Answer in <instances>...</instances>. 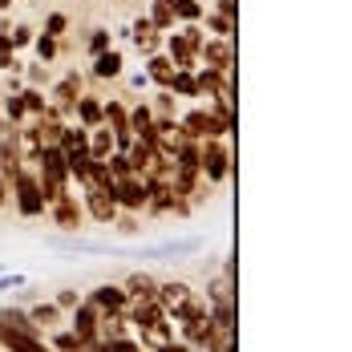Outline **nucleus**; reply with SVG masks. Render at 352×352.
Here are the masks:
<instances>
[{
    "mask_svg": "<svg viewBox=\"0 0 352 352\" xmlns=\"http://www.w3.org/2000/svg\"><path fill=\"white\" fill-rule=\"evenodd\" d=\"M134 320L142 324V336H150L154 344H166V340H170V316L162 312L158 300H138Z\"/></svg>",
    "mask_w": 352,
    "mask_h": 352,
    "instance_id": "f257e3e1",
    "label": "nucleus"
},
{
    "mask_svg": "<svg viewBox=\"0 0 352 352\" xmlns=\"http://www.w3.org/2000/svg\"><path fill=\"white\" fill-rule=\"evenodd\" d=\"M12 186H16V207H21V214H41L45 211V195H41V182H36L33 175H25V170H16L12 175Z\"/></svg>",
    "mask_w": 352,
    "mask_h": 352,
    "instance_id": "f03ea898",
    "label": "nucleus"
},
{
    "mask_svg": "<svg viewBox=\"0 0 352 352\" xmlns=\"http://www.w3.org/2000/svg\"><path fill=\"white\" fill-rule=\"evenodd\" d=\"M98 320H102V312H98L89 300H85V304H77V308H73V336H77L81 344H85V340H94V336H98Z\"/></svg>",
    "mask_w": 352,
    "mask_h": 352,
    "instance_id": "7ed1b4c3",
    "label": "nucleus"
},
{
    "mask_svg": "<svg viewBox=\"0 0 352 352\" xmlns=\"http://www.w3.org/2000/svg\"><path fill=\"white\" fill-rule=\"evenodd\" d=\"M126 287H113V283H102L94 296H89V304L98 308V312H113V316H122V308H126Z\"/></svg>",
    "mask_w": 352,
    "mask_h": 352,
    "instance_id": "20e7f679",
    "label": "nucleus"
},
{
    "mask_svg": "<svg viewBox=\"0 0 352 352\" xmlns=\"http://www.w3.org/2000/svg\"><path fill=\"white\" fill-rule=\"evenodd\" d=\"M182 126H186V134H195V138H211V134H223V130H227V126H223L214 113H207V109L186 113V118H182Z\"/></svg>",
    "mask_w": 352,
    "mask_h": 352,
    "instance_id": "39448f33",
    "label": "nucleus"
},
{
    "mask_svg": "<svg viewBox=\"0 0 352 352\" xmlns=\"http://www.w3.org/2000/svg\"><path fill=\"white\" fill-rule=\"evenodd\" d=\"M0 349L4 352H49V344L41 336H25V332H12V328H0Z\"/></svg>",
    "mask_w": 352,
    "mask_h": 352,
    "instance_id": "423d86ee",
    "label": "nucleus"
},
{
    "mask_svg": "<svg viewBox=\"0 0 352 352\" xmlns=\"http://www.w3.org/2000/svg\"><path fill=\"white\" fill-rule=\"evenodd\" d=\"M199 166L207 170L211 182H223V178H227V150H223V146H214V142H207V150H203Z\"/></svg>",
    "mask_w": 352,
    "mask_h": 352,
    "instance_id": "0eeeda50",
    "label": "nucleus"
},
{
    "mask_svg": "<svg viewBox=\"0 0 352 352\" xmlns=\"http://www.w3.org/2000/svg\"><path fill=\"white\" fill-rule=\"evenodd\" d=\"M118 203H122V207H130V211H134V207H142V203H146V182H142V178H118Z\"/></svg>",
    "mask_w": 352,
    "mask_h": 352,
    "instance_id": "6e6552de",
    "label": "nucleus"
},
{
    "mask_svg": "<svg viewBox=\"0 0 352 352\" xmlns=\"http://www.w3.org/2000/svg\"><path fill=\"white\" fill-rule=\"evenodd\" d=\"M0 328L25 332V336H41V324H33L29 312H21V308H0Z\"/></svg>",
    "mask_w": 352,
    "mask_h": 352,
    "instance_id": "1a4fd4ad",
    "label": "nucleus"
},
{
    "mask_svg": "<svg viewBox=\"0 0 352 352\" xmlns=\"http://www.w3.org/2000/svg\"><path fill=\"white\" fill-rule=\"evenodd\" d=\"M199 49H203L207 69H227L231 65V45L227 41H211V45H199Z\"/></svg>",
    "mask_w": 352,
    "mask_h": 352,
    "instance_id": "9d476101",
    "label": "nucleus"
},
{
    "mask_svg": "<svg viewBox=\"0 0 352 352\" xmlns=\"http://www.w3.org/2000/svg\"><path fill=\"white\" fill-rule=\"evenodd\" d=\"M89 211H94V219H98V223H109V219L118 214V203H113L109 195H102L98 186H89Z\"/></svg>",
    "mask_w": 352,
    "mask_h": 352,
    "instance_id": "9b49d317",
    "label": "nucleus"
},
{
    "mask_svg": "<svg viewBox=\"0 0 352 352\" xmlns=\"http://www.w3.org/2000/svg\"><path fill=\"white\" fill-rule=\"evenodd\" d=\"M130 130H134L142 142H154V138H158V130H154V118H150V109H146V106H138L134 113H130Z\"/></svg>",
    "mask_w": 352,
    "mask_h": 352,
    "instance_id": "f8f14e48",
    "label": "nucleus"
},
{
    "mask_svg": "<svg viewBox=\"0 0 352 352\" xmlns=\"http://www.w3.org/2000/svg\"><path fill=\"white\" fill-rule=\"evenodd\" d=\"M122 73V53L118 49H106L94 57V77H118Z\"/></svg>",
    "mask_w": 352,
    "mask_h": 352,
    "instance_id": "ddd939ff",
    "label": "nucleus"
},
{
    "mask_svg": "<svg viewBox=\"0 0 352 352\" xmlns=\"http://www.w3.org/2000/svg\"><path fill=\"white\" fill-rule=\"evenodd\" d=\"M16 162H21V154H16V134H12V138H0V175L12 178L21 170Z\"/></svg>",
    "mask_w": 352,
    "mask_h": 352,
    "instance_id": "4468645a",
    "label": "nucleus"
},
{
    "mask_svg": "<svg viewBox=\"0 0 352 352\" xmlns=\"http://www.w3.org/2000/svg\"><path fill=\"white\" fill-rule=\"evenodd\" d=\"M126 296H138V300H154V296H158V283L150 280V276H130V280H126Z\"/></svg>",
    "mask_w": 352,
    "mask_h": 352,
    "instance_id": "2eb2a0df",
    "label": "nucleus"
},
{
    "mask_svg": "<svg viewBox=\"0 0 352 352\" xmlns=\"http://www.w3.org/2000/svg\"><path fill=\"white\" fill-rule=\"evenodd\" d=\"M146 77H150V81H158V85H170V77H175V61H166V57H150Z\"/></svg>",
    "mask_w": 352,
    "mask_h": 352,
    "instance_id": "dca6fc26",
    "label": "nucleus"
},
{
    "mask_svg": "<svg viewBox=\"0 0 352 352\" xmlns=\"http://www.w3.org/2000/svg\"><path fill=\"white\" fill-rule=\"evenodd\" d=\"M57 223H61L65 231H73V227L81 223V207L69 203V199H57Z\"/></svg>",
    "mask_w": 352,
    "mask_h": 352,
    "instance_id": "f3484780",
    "label": "nucleus"
},
{
    "mask_svg": "<svg viewBox=\"0 0 352 352\" xmlns=\"http://www.w3.org/2000/svg\"><path fill=\"white\" fill-rule=\"evenodd\" d=\"M166 89H178L182 98H199V85H195V77H190L186 69H175V77H170Z\"/></svg>",
    "mask_w": 352,
    "mask_h": 352,
    "instance_id": "a211bd4d",
    "label": "nucleus"
},
{
    "mask_svg": "<svg viewBox=\"0 0 352 352\" xmlns=\"http://www.w3.org/2000/svg\"><path fill=\"white\" fill-rule=\"evenodd\" d=\"M77 118H81L85 126H98V122H102V106H98L94 98H77Z\"/></svg>",
    "mask_w": 352,
    "mask_h": 352,
    "instance_id": "6ab92c4d",
    "label": "nucleus"
},
{
    "mask_svg": "<svg viewBox=\"0 0 352 352\" xmlns=\"http://www.w3.org/2000/svg\"><path fill=\"white\" fill-rule=\"evenodd\" d=\"M77 89H81V77H77V73H69V77H65V81L53 89V98H57L61 106H69L73 98H77Z\"/></svg>",
    "mask_w": 352,
    "mask_h": 352,
    "instance_id": "aec40b11",
    "label": "nucleus"
},
{
    "mask_svg": "<svg viewBox=\"0 0 352 352\" xmlns=\"http://www.w3.org/2000/svg\"><path fill=\"white\" fill-rule=\"evenodd\" d=\"M175 4V16H182V21H199L203 16V4L199 0H170Z\"/></svg>",
    "mask_w": 352,
    "mask_h": 352,
    "instance_id": "412c9836",
    "label": "nucleus"
},
{
    "mask_svg": "<svg viewBox=\"0 0 352 352\" xmlns=\"http://www.w3.org/2000/svg\"><path fill=\"white\" fill-rule=\"evenodd\" d=\"M170 21H175V4H170V0H154V21H150V25L166 29Z\"/></svg>",
    "mask_w": 352,
    "mask_h": 352,
    "instance_id": "4be33fe9",
    "label": "nucleus"
},
{
    "mask_svg": "<svg viewBox=\"0 0 352 352\" xmlns=\"http://www.w3.org/2000/svg\"><path fill=\"white\" fill-rule=\"evenodd\" d=\"M21 61H16V53H12V41L8 33H0V69H16Z\"/></svg>",
    "mask_w": 352,
    "mask_h": 352,
    "instance_id": "5701e85b",
    "label": "nucleus"
},
{
    "mask_svg": "<svg viewBox=\"0 0 352 352\" xmlns=\"http://www.w3.org/2000/svg\"><path fill=\"white\" fill-rule=\"evenodd\" d=\"M45 344H53L57 352H77V349H81V340H77L73 332H57V336H53V340H45Z\"/></svg>",
    "mask_w": 352,
    "mask_h": 352,
    "instance_id": "b1692460",
    "label": "nucleus"
},
{
    "mask_svg": "<svg viewBox=\"0 0 352 352\" xmlns=\"http://www.w3.org/2000/svg\"><path fill=\"white\" fill-rule=\"evenodd\" d=\"M57 312H61L57 304H36L33 312H29V320H33V324H53V320H57Z\"/></svg>",
    "mask_w": 352,
    "mask_h": 352,
    "instance_id": "393cba45",
    "label": "nucleus"
},
{
    "mask_svg": "<svg viewBox=\"0 0 352 352\" xmlns=\"http://www.w3.org/2000/svg\"><path fill=\"white\" fill-rule=\"evenodd\" d=\"M36 57H41V61H53V57H57V36H36Z\"/></svg>",
    "mask_w": 352,
    "mask_h": 352,
    "instance_id": "a878e982",
    "label": "nucleus"
},
{
    "mask_svg": "<svg viewBox=\"0 0 352 352\" xmlns=\"http://www.w3.org/2000/svg\"><path fill=\"white\" fill-rule=\"evenodd\" d=\"M109 146H113L109 134H106V130H98V134H94V146H89V158H98V162H102V158L109 154Z\"/></svg>",
    "mask_w": 352,
    "mask_h": 352,
    "instance_id": "bb28decb",
    "label": "nucleus"
},
{
    "mask_svg": "<svg viewBox=\"0 0 352 352\" xmlns=\"http://www.w3.org/2000/svg\"><path fill=\"white\" fill-rule=\"evenodd\" d=\"M65 29H69V16H65V12H53V16L45 21V33L49 36H61Z\"/></svg>",
    "mask_w": 352,
    "mask_h": 352,
    "instance_id": "cd10ccee",
    "label": "nucleus"
},
{
    "mask_svg": "<svg viewBox=\"0 0 352 352\" xmlns=\"http://www.w3.org/2000/svg\"><path fill=\"white\" fill-rule=\"evenodd\" d=\"M102 352H142L134 340H126V336H113V340H106L102 344Z\"/></svg>",
    "mask_w": 352,
    "mask_h": 352,
    "instance_id": "c85d7f7f",
    "label": "nucleus"
},
{
    "mask_svg": "<svg viewBox=\"0 0 352 352\" xmlns=\"http://www.w3.org/2000/svg\"><path fill=\"white\" fill-rule=\"evenodd\" d=\"M106 49H109V33H106V29H98V33L89 36V53L98 57V53H106Z\"/></svg>",
    "mask_w": 352,
    "mask_h": 352,
    "instance_id": "c756f323",
    "label": "nucleus"
},
{
    "mask_svg": "<svg viewBox=\"0 0 352 352\" xmlns=\"http://www.w3.org/2000/svg\"><path fill=\"white\" fill-rule=\"evenodd\" d=\"M21 102H25V109H33V113H45V98H41L36 89H29V94H21Z\"/></svg>",
    "mask_w": 352,
    "mask_h": 352,
    "instance_id": "7c9ffc66",
    "label": "nucleus"
},
{
    "mask_svg": "<svg viewBox=\"0 0 352 352\" xmlns=\"http://www.w3.org/2000/svg\"><path fill=\"white\" fill-rule=\"evenodd\" d=\"M8 41H12V49H16V45H29V41H33V29H25V25H16V29L8 33Z\"/></svg>",
    "mask_w": 352,
    "mask_h": 352,
    "instance_id": "2f4dec72",
    "label": "nucleus"
},
{
    "mask_svg": "<svg viewBox=\"0 0 352 352\" xmlns=\"http://www.w3.org/2000/svg\"><path fill=\"white\" fill-rule=\"evenodd\" d=\"M25 276H8V272H0V292H12V287H25Z\"/></svg>",
    "mask_w": 352,
    "mask_h": 352,
    "instance_id": "473e14b6",
    "label": "nucleus"
},
{
    "mask_svg": "<svg viewBox=\"0 0 352 352\" xmlns=\"http://www.w3.org/2000/svg\"><path fill=\"white\" fill-rule=\"evenodd\" d=\"M207 25H211V29H214L219 36L231 33V16H207Z\"/></svg>",
    "mask_w": 352,
    "mask_h": 352,
    "instance_id": "72a5a7b5",
    "label": "nucleus"
},
{
    "mask_svg": "<svg viewBox=\"0 0 352 352\" xmlns=\"http://www.w3.org/2000/svg\"><path fill=\"white\" fill-rule=\"evenodd\" d=\"M4 109H8V118H12V122H16V118H21V113H25V102H21V98H12V94H8V102H4Z\"/></svg>",
    "mask_w": 352,
    "mask_h": 352,
    "instance_id": "f704fd0d",
    "label": "nucleus"
},
{
    "mask_svg": "<svg viewBox=\"0 0 352 352\" xmlns=\"http://www.w3.org/2000/svg\"><path fill=\"white\" fill-rule=\"evenodd\" d=\"M77 304H81V300H77V292H61V296H57V308H77Z\"/></svg>",
    "mask_w": 352,
    "mask_h": 352,
    "instance_id": "c9c22d12",
    "label": "nucleus"
},
{
    "mask_svg": "<svg viewBox=\"0 0 352 352\" xmlns=\"http://www.w3.org/2000/svg\"><path fill=\"white\" fill-rule=\"evenodd\" d=\"M158 352H195L190 344H175V340H166V344H158Z\"/></svg>",
    "mask_w": 352,
    "mask_h": 352,
    "instance_id": "e433bc0d",
    "label": "nucleus"
},
{
    "mask_svg": "<svg viewBox=\"0 0 352 352\" xmlns=\"http://www.w3.org/2000/svg\"><path fill=\"white\" fill-rule=\"evenodd\" d=\"M219 16H235V0H219Z\"/></svg>",
    "mask_w": 352,
    "mask_h": 352,
    "instance_id": "4c0bfd02",
    "label": "nucleus"
},
{
    "mask_svg": "<svg viewBox=\"0 0 352 352\" xmlns=\"http://www.w3.org/2000/svg\"><path fill=\"white\" fill-rule=\"evenodd\" d=\"M130 85H134V89H146V85H150V77H146V73H134V77H130Z\"/></svg>",
    "mask_w": 352,
    "mask_h": 352,
    "instance_id": "58836bf2",
    "label": "nucleus"
},
{
    "mask_svg": "<svg viewBox=\"0 0 352 352\" xmlns=\"http://www.w3.org/2000/svg\"><path fill=\"white\" fill-rule=\"evenodd\" d=\"M4 199H8V195H4V182H0V203H4Z\"/></svg>",
    "mask_w": 352,
    "mask_h": 352,
    "instance_id": "ea45409f",
    "label": "nucleus"
},
{
    "mask_svg": "<svg viewBox=\"0 0 352 352\" xmlns=\"http://www.w3.org/2000/svg\"><path fill=\"white\" fill-rule=\"evenodd\" d=\"M8 4H12V0H0V8H8Z\"/></svg>",
    "mask_w": 352,
    "mask_h": 352,
    "instance_id": "a19ab883",
    "label": "nucleus"
}]
</instances>
